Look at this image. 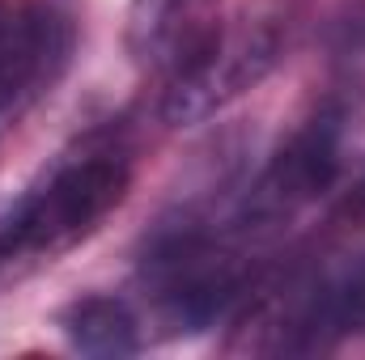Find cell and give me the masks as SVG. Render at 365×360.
Returning a JSON list of instances; mask_svg holds the SVG:
<instances>
[{
    "instance_id": "6da1fadb",
    "label": "cell",
    "mask_w": 365,
    "mask_h": 360,
    "mask_svg": "<svg viewBox=\"0 0 365 360\" xmlns=\"http://www.w3.org/2000/svg\"><path fill=\"white\" fill-rule=\"evenodd\" d=\"M128 162L119 153H86L64 162L38 191H30L0 221V259L13 255H60L77 246L98 221L123 203Z\"/></svg>"
},
{
    "instance_id": "7a4b0ae2",
    "label": "cell",
    "mask_w": 365,
    "mask_h": 360,
    "mask_svg": "<svg viewBox=\"0 0 365 360\" xmlns=\"http://www.w3.org/2000/svg\"><path fill=\"white\" fill-rule=\"evenodd\" d=\"M280 38H284V17L268 9H255L234 30H221L212 51L191 73L166 85L162 119L170 127H187V123L217 115L247 90H255L280 60Z\"/></svg>"
},
{
    "instance_id": "277c9868",
    "label": "cell",
    "mask_w": 365,
    "mask_h": 360,
    "mask_svg": "<svg viewBox=\"0 0 365 360\" xmlns=\"http://www.w3.org/2000/svg\"><path fill=\"white\" fill-rule=\"evenodd\" d=\"M73 26L43 0H0V123L64 68Z\"/></svg>"
},
{
    "instance_id": "5b68a950",
    "label": "cell",
    "mask_w": 365,
    "mask_h": 360,
    "mask_svg": "<svg viewBox=\"0 0 365 360\" xmlns=\"http://www.w3.org/2000/svg\"><path fill=\"white\" fill-rule=\"evenodd\" d=\"M340 140H344L340 110H319L314 119H306L276 149L272 166L264 170L259 186L247 199V212L276 221V216H289V212L314 203L319 195H327V186L340 174Z\"/></svg>"
},
{
    "instance_id": "52a82bcc",
    "label": "cell",
    "mask_w": 365,
    "mask_h": 360,
    "mask_svg": "<svg viewBox=\"0 0 365 360\" xmlns=\"http://www.w3.org/2000/svg\"><path fill=\"white\" fill-rule=\"evenodd\" d=\"M60 331L68 339L73 352L81 356H136L140 352V327H136V314L119 301V297H77L73 305L60 309Z\"/></svg>"
},
{
    "instance_id": "3957f363",
    "label": "cell",
    "mask_w": 365,
    "mask_h": 360,
    "mask_svg": "<svg viewBox=\"0 0 365 360\" xmlns=\"http://www.w3.org/2000/svg\"><path fill=\"white\" fill-rule=\"evenodd\" d=\"M221 30V0H132L123 43L140 73L170 85L212 51Z\"/></svg>"
},
{
    "instance_id": "ba28073f",
    "label": "cell",
    "mask_w": 365,
    "mask_h": 360,
    "mask_svg": "<svg viewBox=\"0 0 365 360\" xmlns=\"http://www.w3.org/2000/svg\"><path fill=\"white\" fill-rule=\"evenodd\" d=\"M361 199H365V182H361Z\"/></svg>"
},
{
    "instance_id": "8992f818",
    "label": "cell",
    "mask_w": 365,
    "mask_h": 360,
    "mask_svg": "<svg viewBox=\"0 0 365 360\" xmlns=\"http://www.w3.org/2000/svg\"><path fill=\"white\" fill-rule=\"evenodd\" d=\"M149 280L158 288L153 292L158 309H162V318L175 335L212 327L242 288L238 268L225 255L204 250L195 238L170 242L162 255H153L149 259Z\"/></svg>"
}]
</instances>
